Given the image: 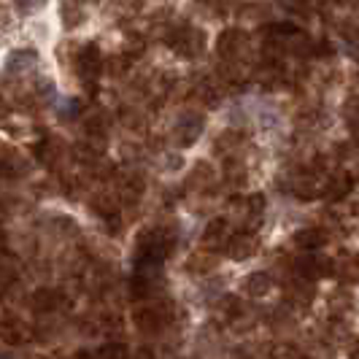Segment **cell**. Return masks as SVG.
I'll use <instances>...</instances> for the list:
<instances>
[{"label": "cell", "mask_w": 359, "mask_h": 359, "mask_svg": "<svg viewBox=\"0 0 359 359\" xmlns=\"http://www.w3.org/2000/svg\"><path fill=\"white\" fill-rule=\"evenodd\" d=\"M165 43L173 49V52L184 57V60H198L205 54V46H208V38L200 27H192V25H173L168 33H165Z\"/></svg>", "instance_id": "obj_1"}, {"label": "cell", "mask_w": 359, "mask_h": 359, "mask_svg": "<svg viewBox=\"0 0 359 359\" xmlns=\"http://www.w3.org/2000/svg\"><path fill=\"white\" fill-rule=\"evenodd\" d=\"M73 65H76V71H79V76H81V81L90 84L92 90H95L97 76L106 71V60H103V54H100V49H97V43H92V41L79 46Z\"/></svg>", "instance_id": "obj_2"}, {"label": "cell", "mask_w": 359, "mask_h": 359, "mask_svg": "<svg viewBox=\"0 0 359 359\" xmlns=\"http://www.w3.org/2000/svg\"><path fill=\"white\" fill-rule=\"evenodd\" d=\"M246 46H249V36L241 27H227L216 38V52L222 60H241L246 54Z\"/></svg>", "instance_id": "obj_3"}, {"label": "cell", "mask_w": 359, "mask_h": 359, "mask_svg": "<svg viewBox=\"0 0 359 359\" xmlns=\"http://www.w3.org/2000/svg\"><path fill=\"white\" fill-rule=\"evenodd\" d=\"M203 125H205V122H203L200 114H187V116H181V122L176 125V130H173V141L179 146H192L200 138Z\"/></svg>", "instance_id": "obj_4"}, {"label": "cell", "mask_w": 359, "mask_h": 359, "mask_svg": "<svg viewBox=\"0 0 359 359\" xmlns=\"http://www.w3.org/2000/svg\"><path fill=\"white\" fill-rule=\"evenodd\" d=\"M257 246H259V241H257L249 230H241V233H235L233 238L227 241V249H230V257H233V259H249V257L257 252Z\"/></svg>", "instance_id": "obj_5"}, {"label": "cell", "mask_w": 359, "mask_h": 359, "mask_svg": "<svg viewBox=\"0 0 359 359\" xmlns=\"http://www.w3.org/2000/svg\"><path fill=\"white\" fill-rule=\"evenodd\" d=\"M351 187H354V179H351L348 173H335V176H330L327 187H324V192H327V198L330 200H343L348 192H351Z\"/></svg>", "instance_id": "obj_6"}, {"label": "cell", "mask_w": 359, "mask_h": 359, "mask_svg": "<svg viewBox=\"0 0 359 359\" xmlns=\"http://www.w3.org/2000/svg\"><path fill=\"white\" fill-rule=\"evenodd\" d=\"M270 287H273V281H270L268 273H252V276L243 281V292H249L252 297H262V294H268Z\"/></svg>", "instance_id": "obj_7"}, {"label": "cell", "mask_w": 359, "mask_h": 359, "mask_svg": "<svg viewBox=\"0 0 359 359\" xmlns=\"http://www.w3.org/2000/svg\"><path fill=\"white\" fill-rule=\"evenodd\" d=\"M324 241H327V235H324L322 230H313V227L294 235V243H297L300 249H306V252H313V249L324 246Z\"/></svg>", "instance_id": "obj_8"}, {"label": "cell", "mask_w": 359, "mask_h": 359, "mask_svg": "<svg viewBox=\"0 0 359 359\" xmlns=\"http://www.w3.org/2000/svg\"><path fill=\"white\" fill-rule=\"evenodd\" d=\"M60 14H62V25L65 27H79L84 22V8L76 0H65L62 8H60Z\"/></svg>", "instance_id": "obj_9"}, {"label": "cell", "mask_w": 359, "mask_h": 359, "mask_svg": "<svg viewBox=\"0 0 359 359\" xmlns=\"http://www.w3.org/2000/svg\"><path fill=\"white\" fill-rule=\"evenodd\" d=\"M211 181H214V170H211V165H208V162H198V165L192 168L189 184H192V187H208Z\"/></svg>", "instance_id": "obj_10"}, {"label": "cell", "mask_w": 359, "mask_h": 359, "mask_svg": "<svg viewBox=\"0 0 359 359\" xmlns=\"http://www.w3.org/2000/svg\"><path fill=\"white\" fill-rule=\"evenodd\" d=\"M238 144H241V133L227 130V133H222V135H219V141H216V151H219V154H230V151H235V146Z\"/></svg>", "instance_id": "obj_11"}, {"label": "cell", "mask_w": 359, "mask_h": 359, "mask_svg": "<svg viewBox=\"0 0 359 359\" xmlns=\"http://www.w3.org/2000/svg\"><path fill=\"white\" fill-rule=\"evenodd\" d=\"M222 241H227V222L224 219H216L208 224V230H205V243H222Z\"/></svg>", "instance_id": "obj_12"}, {"label": "cell", "mask_w": 359, "mask_h": 359, "mask_svg": "<svg viewBox=\"0 0 359 359\" xmlns=\"http://www.w3.org/2000/svg\"><path fill=\"white\" fill-rule=\"evenodd\" d=\"M144 52H146L144 36H127V41H125V54L130 57V60H138V57H141Z\"/></svg>", "instance_id": "obj_13"}, {"label": "cell", "mask_w": 359, "mask_h": 359, "mask_svg": "<svg viewBox=\"0 0 359 359\" xmlns=\"http://www.w3.org/2000/svg\"><path fill=\"white\" fill-rule=\"evenodd\" d=\"M224 173H227V181H230V184H235V187L246 181V168H243V162L230 160V162H227V170H224Z\"/></svg>", "instance_id": "obj_14"}, {"label": "cell", "mask_w": 359, "mask_h": 359, "mask_svg": "<svg viewBox=\"0 0 359 359\" xmlns=\"http://www.w3.org/2000/svg\"><path fill=\"white\" fill-rule=\"evenodd\" d=\"M130 357V351H127V346L122 343H108L100 348V359H127Z\"/></svg>", "instance_id": "obj_15"}, {"label": "cell", "mask_w": 359, "mask_h": 359, "mask_svg": "<svg viewBox=\"0 0 359 359\" xmlns=\"http://www.w3.org/2000/svg\"><path fill=\"white\" fill-rule=\"evenodd\" d=\"M46 6V0H14V8H17L22 17H30Z\"/></svg>", "instance_id": "obj_16"}, {"label": "cell", "mask_w": 359, "mask_h": 359, "mask_svg": "<svg viewBox=\"0 0 359 359\" xmlns=\"http://www.w3.org/2000/svg\"><path fill=\"white\" fill-rule=\"evenodd\" d=\"M341 278L343 281H357L359 278V259L348 257V262L341 265Z\"/></svg>", "instance_id": "obj_17"}, {"label": "cell", "mask_w": 359, "mask_h": 359, "mask_svg": "<svg viewBox=\"0 0 359 359\" xmlns=\"http://www.w3.org/2000/svg\"><path fill=\"white\" fill-rule=\"evenodd\" d=\"M351 359H359V341H357V346L351 348Z\"/></svg>", "instance_id": "obj_18"}, {"label": "cell", "mask_w": 359, "mask_h": 359, "mask_svg": "<svg viewBox=\"0 0 359 359\" xmlns=\"http://www.w3.org/2000/svg\"><path fill=\"white\" fill-rule=\"evenodd\" d=\"M300 3H306V0H300Z\"/></svg>", "instance_id": "obj_19"}]
</instances>
